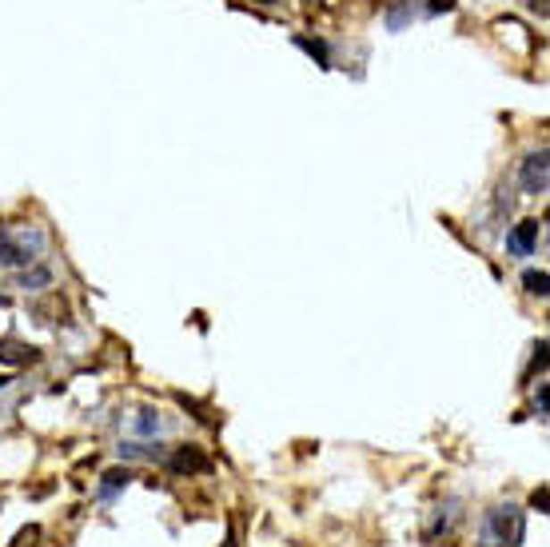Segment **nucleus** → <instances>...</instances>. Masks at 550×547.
<instances>
[{"label":"nucleus","instance_id":"obj_1","mask_svg":"<svg viewBox=\"0 0 550 547\" xmlns=\"http://www.w3.org/2000/svg\"><path fill=\"white\" fill-rule=\"evenodd\" d=\"M527 535V511L519 503H495L483 511V527H479V547H519Z\"/></svg>","mask_w":550,"mask_h":547},{"label":"nucleus","instance_id":"obj_2","mask_svg":"<svg viewBox=\"0 0 550 547\" xmlns=\"http://www.w3.org/2000/svg\"><path fill=\"white\" fill-rule=\"evenodd\" d=\"M45 244H48V236L32 224L0 228V268L21 272V268H29V264L45 260Z\"/></svg>","mask_w":550,"mask_h":547},{"label":"nucleus","instance_id":"obj_3","mask_svg":"<svg viewBox=\"0 0 550 547\" xmlns=\"http://www.w3.org/2000/svg\"><path fill=\"white\" fill-rule=\"evenodd\" d=\"M519 188H522V196H546V188H550V152L546 148H535L522 156Z\"/></svg>","mask_w":550,"mask_h":547},{"label":"nucleus","instance_id":"obj_4","mask_svg":"<svg viewBox=\"0 0 550 547\" xmlns=\"http://www.w3.org/2000/svg\"><path fill=\"white\" fill-rule=\"evenodd\" d=\"M538 236H543V224H538V220H522V224H514L511 232H506V256H514V260L535 256Z\"/></svg>","mask_w":550,"mask_h":547},{"label":"nucleus","instance_id":"obj_5","mask_svg":"<svg viewBox=\"0 0 550 547\" xmlns=\"http://www.w3.org/2000/svg\"><path fill=\"white\" fill-rule=\"evenodd\" d=\"M120 459H132V464H164L168 448L160 440H120Z\"/></svg>","mask_w":550,"mask_h":547},{"label":"nucleus","instance_id":"obj_6","mask_svg":"<svg viewBox=\"0 0 550 547\" xmlns=\"http://www.w3.org/2000/svg\"><path fill=\"white\" fill-rule=\"evenodd\" d=\"M168 472H176V475H200V472H212V459L204 456L200 448H176V451H168Z\"/></svg>","mask_w":550,"mask_h":547},{"label":"nucleus","instance_id":"obj_7","mask_svg":"<svg viewBox=\"0 0 550 547\" xmlns=\"http://www.w3.org/2000/svg\"><path fill=\"white\" fill-rule=\"evenodd\" d=\"M419 16H423V0H391V4L383 8L387 32H403L407 24H415Z\"/></svg>","mask_w":550,"mask_h":547},{"label":"nucleus","instance_id":"obj_8","mask_svg":"<svg viewBox=\"0 0 550 547\" xmlns=\"http://www.w3.org/2000/svg\"><path fill=\"white\" fill-rule=\"evenodd\" d=\"M12 284L24 288V292H45V288L53 284V268H48L45 260H37V264H29V268L12 272Z\"/></svg>","mask_w":550,"mask_h":547},{"label":"nucleus","instance_id":"obj_9","mask_svg":"<svg viewBox=\"0 0 550 547\" xmlns=\"http://www.w3.org/2000/svg\"><path fill=\"white\" fill-rule=\"evenodd\" d=\"M459 508H462L459 500L439 503V508H435V516H431V524H427V532H423V540H427V543H435L439 535L451 532V524H454V516H459Z\"/></svg>","mask_w":550,"mask_h":547},{"label":"nucleus","instance_id":"obj_10","mask_svg":"<svg viewBox=\"0 0 550 547\" xmlns=\"http://www.w3.org/2000/svg\"><path fill=\"white\" fill-rule=\"evenodd\" d=\"M132 480H136V475L128 472V467H112V472L100 475V484H96V500H100V503H112V500H116V495L124 492V487L132 484Z\"/></svg>","mask_w":550,"mask_h":547},{"label":"nucleus","instance_id":"obj_11","mask_svg":"<svg viewBox=\"0 0 550 547\" xmlns=\"http://www.w3.org/2000/svg\"><path fill=\"white\" fill-rule=\"evenodd\" d=\"M160 432H164V420H160L156 408H140V412L132 416V435L136 440H160Z\"/></svg>","mask_w":550,"mask_h":547},{"label":"nucleus","instance_id":"obj_12","mask_svg":"<svg viewBox=\"0 0 550 547\" xmlns=\"http://www.w3.org/2000/svg\"><path fill=\"white\" fill-rule=\"evenodd\" d=\"M37 356L40 352L32 344H21V340H0V360L4 364H32Z\"/></svg>","mask_w":550,"mask_h":547},{"label":"nucleus","instance_id":"obj_13","mask_svg":"<svg viewBox=\"0 0 550 547\" xmlns=\"http://www.w3.org/2000/svg\"><path fill=\"white\" fill-rule=\"evenodd\" d=\"M296 48H304L320 68H331V45L323 37H296Z\"/></svg>","mask_w":550,"mask_h":547},{"label":"nucleus","instance_id":"obj_14","mask_svg":"<svg viewBox=\"0 0 550 547\" xmlns=\"http://www.w3.org/2000/svg\"><path fill=\"white\" fill-rule=\"evenodd\" d=\"M522 288H527L530 296H538V300H546V292H550V276H546L543 268H538V272L530 268L527 276H522Z\"/></svg>","mask_w":550,"mask_h":547},{"label":"nucleus","instance_id":"obj_15","mask_svg":"<svg viewBox=\"0 0 550 547\" xmlns=\"http://www.w3.org/2000/svg\"><path fill=\"white\" fill-rule=\"evenodd\" d=\"M546 383H538V391H535V416H538V420H546V412H550V408H546Z\"/></svg>","mask_w":550,"mask_h":547},{"label":"nucleus","instance_id":"obj_16","mask_svg":"<svg viewBox=\"0 0 550 547\" xmlns=\"http://www.w3.org/2000/svg\"><path fill=\"white\" fill-rule=\"evenodd\" d=\"M423 13L439 16V13H454V0H431V4H423Z\"/></svg>","mask_w":550,"mask_h":547},{"label":"nucleus","instance_id":"obj_17","mask_svg":"<svg viewBox=\"0 0 550 547\" xmlns=\"http://www.w3.org/2000/svg\"><path fill=\"white\" fill-rule=\"evenodd\" d=\"M530 503H535L538 511H546V487H538V492H535V500H530Z\"/></svg>","mask_w":550,"mask_h":547},{"label":"nucleus","instance_id":"obj_18","mask_svg":"<svg viewBox=\"0 0 550 547\" xmlns=\"http://www.w3.org/2000/svg\"><path fill=\"white\" fill-rule=\"evenodd\" d=\"M12 388V380H8V375H0V391H8Z\"/></svg>","mask_w":550,"mask_h":547},{"label":"nucleus","instance_id":"obj_19","mask_svg":"<svg viewBox=\"0 0 550 547\" xmlns=\"http://www.w3.org/2000/svg\"><path fill=\"white\" fill-rule=\"evenodd\" d=\"M220 547H239V543H236V535H228V540H223Z\"/></svg>","mask_w":550,"mask_h":547},{"label":"nucleus","instance_id":"obj_20","mask_svg":"<svg viewBox=\"0 0 550 547\" xmlns=\"http://www.w3.org/2000/svg\"><path fill=\"white\" fill-rule=\"evenodd\" d=\"M255 4H279V0H255Z\"/></svg>","mask_w":550,"mask_h":547}]
</instances>
